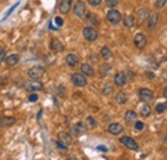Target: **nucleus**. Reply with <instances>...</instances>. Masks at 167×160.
Instances as JSON below:
<instances>
[{
    "label": "nucleus",
    "instance_id": "obj_1",
    "mask_svg": "<svg viewBox=\"0 0 167 160\" xmlns=\"http://www.w3.org/2000/svg\"><path fill=\"white\" fill-rule=\"evenodd\" d=\"M121 19H122V16L116 9H111L107 13V21L111 25H118L121 22Z\"/></svg>",
    "mask_w": 167,
    "mask_h": 160
},
{
    "label": "nucleus",
    "instance_id": "obj_2",
    "mask_svg": "<svg viewBox=\"0 0 167 160\" xmlns=\"http://www.w3.org/2000/svg\"><path fill=\"white\" fill-rule=\"evenodd\" d=\"M82 35L88 41H95L99 38V33L94 27H85L82 30Z\"/></svg>",
    "mask_w": 167,
    "mask_h": 160
},
{
    "label": "nucleus",
    "instance_id": "obj_3",
    "mask_svg": "<svg viewBox=\"0 0 167 160\" xmlns=\"http://www.w3.org/2000/svg\"><path fill=\"white\" fill-rule=\"evenodd\" d=\"M120 142H121L122 145L126 146L129 150H132V151H138V150H139V145L135 142V140H132L131 137H127V136L121 137V138H120Z\"/></svg>",
    "mask_w": 167,
    "mask_h": 160
},
{
    "label": "nucleus",
    "instance_id": "obj_4",
    "mask_svg": "<svg viewBox=\"0 0 167 160\" xmlns=\"http://www.w3.org/2000/svg\"><path fill=\"white\" fill-rule=\"evenodd\" d=\"M45 69L43 66H35V67H31L28 70V78H31L32 80H39L41 76L44 75Z\"/></svg>",
    "mask_w": 167,
    "mask_h": 160
},
{
    "label": "nucleus",
    "instance_id": "obj_5",
    "mask_svg": "<svg viewBox=\"0 0 167 160\" xmlns=\"http://www.w3.org/2000/svg\"><path fill=\"white\" fill-rule=\"evenodd\" d=\"M85 13H86V5L84 2L79 0V2L74 5V14L79 18H84L85 17Z\"/></svg>",
    "mask_w": 167,
    "mask_h": 160
},
{
    "label": "nucleus",
    "instance_id": "obj_6",
    "mask_svg": "<svg viewBox=\"0 0 167 160\" xmlns=\"http://www.w3.org/2000/svg\"><path fill=\"white\" fill-rule=\"evenodd\" d=\"M71 79H72V83H74L76 87H85L86 83H88L85 75H84L82 72H75L74 75L71 76Z\"/></svg>",
    "mask_w": 167,
    "mask_h": 160
},
{
    "label": "nucleus",
    "instance_id": "obj_7",
    "mask_svg": "<svg viewBox=\"0 0 167 160\" xmlns=\"http://www.w3.org/2000/svg\"><path fill=\"white\" fill-rule=\"evenodd\" d=\"M139 97H140V100H141L143 102H149V101H152V100L154 98V94H153V92H152L150 89L141 88V89L139 90Z\"/></svg>",
    "mask_w": 167,
    "mask_h": 160
},
{
    "label": "nucleus",
    "instance_id": "obj_8",
    "mask_svg": "<svg viewBox=\"0 0 167 160\" xmlns=\"http://www.w3.org/2000/svg\"><path fill=\"white\" fill-rule=\"evenodd\" d=\"M134 44H135V47H136V48L143 49L145 45H147V38H145V35L141 34V33L136 34V35H135V38H134Z\"/></svg>",
    "mask_w": 167,
    "mask_h": 160
},
{
    "label": "nucleus",
    "instance_id": "obj_9",
    "mask_svg": "<svg viewBox=\"0 0 167 160\" xmlns=\"http://www.w3.org/2000/svg\"><path fill=\"white\" fill-rule=\"evenodd\" d=\"M50 49L53 50L54 53H60V52L64 50V45H63V43H62L60 40L53 39L50 41Z\"/></svg>",
    "mask_w": 167,
    "mask_h": 160
},
{
    "label": "nucleus",
    "instance_id": "obj_10",
    "mask_svg": "<svg viewBox=\"0 0 167 160\" xmlns=\"http://www.w3.org/2000/svg\"><path fill=\"white\" fill-rule=\"evenodd\" d=\"M26 89L30 90V92H37V90H41L43 89V84L37 80H32L26 84Z\"/></svg>",
    "mask_w": 167,
    "mask_h": 160
},
{
    "label": "nucleus",
    "instance_id": "obj_11",
    "mask_svg": "<svg viewBox=\"0 0 167 160\" xmlns=\"http://www.w3.org/2000/svg\"><path fill=\"white\" fill-rule=\"evenodd\" d=\"M71 5H72V0H60L59 3V12L62 14H67L71 9Z\"/></svg>",
    "mask_w": 167,
    "mask_h": 160
},
{
    "label": "nucleus",
    "instance_id": "obj_12",
    "mask_svg": "<svg viewBox=\"0 0 167 160\" xmlns=\"http://www.w3.org/2000/svg\"><path fill=\"white\" fill-rule=\"evenodd\" d=\"M122 131H123V128H122V125L118 124V123H112V124L108 125V132H109L111 134H113V136H117V134L122 133Z\"/></svg>",
    "mask_w": 167,
    "mask_h": 160
},
{
    "label": "nucleus",
    "instance_id": "obj_13",
    "mask_svg": "<svg viewBox=\"0 0 167 160\" xmlns=\"http://www.w3.org/2000/svg\"><path fill=\"white\" fill-rule=\"evenodd\" d=\"M126 75H125L123 72H117L116 75H114V84L117 85V87H123L125 84H126Z\"/></svg>",
    "mask_w": 167,
    "mask_h": 160
},
{
    "label": "nucleus",
    "instance_id": "obj_14",
    "mask_svg": "<svg viewBox=\"0 0 167 160\" xmlns=\"http://www.w3.org/2000/svg\"><path fill=\"white\" fill-rule=\"evenodd\" d=\"M58 140H59L62 143H64L66 146H68V145L72 143V137H71L67 132H59V133H58Z\"/></svg>",
    "mask_w": 167,
    "mask_h": 160
},
{
    "label": "nucleus",
    "instance_id": "obj_15",
    "mask_svg": "<svg viewBox=\"0 0 167 160\" xmlns=\"http://www.w3.org/2000/svg\"><path fill=\"white\" fill-rule=\"evenodd\" d=\"M157 22H158V14L157 13L149 14V18H148V30L152 31L155 26H157Z\"/></svg>",
    "mask_w": 167,
    "mask_h": 160
},
{
    "label": "nucleus",
    "instance_id": "obj_16",
    "mask_svg": "<svg viewBox=\"0 0 167 160\" xmlns=\"http://www.w3.org/2000/svg\"><path fill=\"white\" fill-rule=\"evenodd\" d=\"M136 118H138V114L132 110H129L126 114H125V121H126V124H129V125L136 120Z\"/></svg>",
    "mask_w": 167,
    "mask_h": 160
},
{
    "label": "nucleus",
    "instance_id": "obj_17",
    "mask_svg": "<svg viewBox=\"0 0 167 160\" xmlns=\"http://www.w3.org/2000/svg\"><path fill=\"white\" fill-rule=\"evenodd\" d=\"M66 63L69 67H75V66H77V63H79V57L76 54H72V53H71V54H67Z\"/></svg>",
    "mask_w": 167,
    "mask_h": 160
},
{
    "label": "nucleus",
    "instance_id": "obj_18",
    "mask_svg": "<svg viewBox=\"0 0 167 160\" xmlns=\"http://www.w3.org/2000/svg\"><path fill=\"white\" fill-rule=\"evenodd\" d=\"M81 72L85 76H93L94 75V69L90 65H88V63H82L81 65Z\"/></svg>",
    "mask_w": 167,
    "mask_h": 160
},
{
    "label": "nucleus",
    "instance_id": "obj_19",
    "mask_svg": "<svg viewBox=\"0 0 167 160\" xmlns=\"http://www.w3.org/2000/svg\"><path fill=\"white\" fill-rule=\"evenodd\" d=\"M18 61H19V56H18V54H10V56H8L7 59H5L7 65H8L9 67L16 66L17 63H18Z\"/></svg>",
    "mask_w": 167,
    "mask_h": 160
},
{
    "label": "nucleus",
    "instance_id": "obj_20",
    "mask_svg": "<svg viewBox=\"0 0 167 160\" xmlns=\"http://www.w3.org/2000/svg\"><path fill=\"white\" fill-rule=\"evenodd\" d=\"M16 123L14 118H10V116H4V118L0 119V126H10Z\"/></svg>",
    "mask_w": 167,
    "mask_h": 160
},
{
    "label": "nucleus",
    "instance_id": "obj_21",
    "mask_svg": "<svg viewBox=\"0 0 167 160\" xmlns=\"http://www.w3.org/2000/svg\"><path fill=\"white\" fill-rule=\"evenodd\" d=\"M86 131V126H85V124L84 123H77L76 125H74L72 126V132H74L75 134H80V133H84Z\"/></svg>",
    "mask_w": 167,
    "mask_h": 160
},
{
    "label": "nucleus",
    "instance_id": "obj_22",
    "mask_svg": "<svg viewBox=\"0 0 167 160\" xmlns=\"http://www.w3.org/2000/svg\"><path fill=\"white\" fill-rule=\"evenodd\" d=\"M100 56H102L104 59H111V58H112V50H111L108 47H102V49H100Z\"/></svg>",
    "mask_w": 167,
    "mask_h": 160
},
{
    "label": "nucleus",
    "instance_id": "obj_23",
    "mask_svg": "<svg viewBox=\"0 0 167 160\" xmlns=\"http://www.w3.org/2000/svg\"><path fill=\"white\" fill-rule=\"evenodd\" d=\"M116 101H117V103H120V105L126 103V102H127V95H126V93L118 92L117 95H116Z\"/></svg>",
    "mask_w": 167,
    "mask_h": 160
},
{
    "label": "nucleus",
    "instance_id": "obj_24",
    "mask_svg": "<svg viewBox=\"0 0 167 160\" xmlns=\"http://www.w3.org/2000/svg\"><path fill=\"white\" fill-rule=\"evenodd\" d=\"M123 25L126 27H132L135 25V19H134V16H126L123 18Z\"/></svg>",
    "mask_w": 167,
    "mask_h": 160
},
{
    "label": "nucleus",
    "instance_id": "obj_25",
    "mask_svg": "<svg viewBox=\"0 0 167 160\" xmlns=\"http://www.w3.org/2000/svg\"><path fill=\"white\" fill-rule=\"evenodd\" d=\"M150 107H149V105H143L141 106V109H140V115L141 116H149L150 115Z\"/></svg>",
    "mask_w": 167,
    "mask_h": 160
},
{
    "label": "nucleus",
    "instance_id": "obj_26",
    "mask_svg": "<svg viewBox=\"0 0 167 160\" xmlns=\"http://www.w3.org/2000/svg\"><path fill=\"white\" fill-rule=\"evenodd\" d=\"M106 4H107V7L113 9V8H116L118 5V0H106Z\"/></svg>",
    "mask_w": 167,
    "mask_h": 160
},
{
    "label": "nucleus",
    "instance_id": "obj_27",
    "mask_svg": "<svg viewBox=\"0 0 167 160\" xmlns=\"http://www.w3.org/2000/svg\"><path fill=\"white\" fill-rule=\"evenodd\" d=\"M167 107V105L166 103H158L157 106H155V111H157L158 114H162Z\"/></svg>",
    "mask_w": 167,
    "mask_h": 160
},
{
    "label": "nucleus",
    "instance_id": "obj_28",
    "mask_svg": "<svg viewBox=\"0 0 167 160\" xmlns=\"http://www.w3.org/2000/svg\"><path fill=\"white\" fill-rule=\"evenodd\" d=\"M166 2H167V0H155L154 5H155V8H157V9H161V8H163V7H165Z\"/></svg>",
    "mask_w": 167,
    "mask_h": 160
},
{
    "label": "nucleus",
    "instance_id": "obj_29",
    "mask_svg": "<svg viewBox=\"0 0 167 160\" xmlns=\"http://www.w3.org/2000/svg\"><path fill=\"white\" fill-rule=\"evenodd\" d=\"M147 14H149V10H148V9H143V10H140V13H139L140 19H141V21L145 19V18H147Z\"/></svg>",
    "mask_w": 167,
    "mask_h": 160
},
{
    "label": "nucleus",
    "instance_id": "obj_30",
    "mask_svg": "<svg viewBox=\"0 0 167 160\" xmlns=\"http://www.w3.org/2000/svg\"><path fill=\"white\" fill-rule=\"evenodd\" d=\"M88 21H90V22H94V23H98V19L95 18V14H93V13H89L88 17H86Z\"/></svg>",
    "mask_w": 167,
    "mask_h": 160
},
{
    "label": "nucleus",
    "instance_id": "obj_31",
    "mask_svg": "<svg viewBox=\"0 0 167 160\" xmlns=\"http://www.w3.org/2000/svg\"><path fill=\"white\" fill-rule=\"evenodd\" d=\"M135 129H136V131H143L144 129L143 121H135Z\"/></svg>",
    "mask_w": 167,
    "mask_h": 160
},
{
    "label": "nucleus",
    "instance_id": "obj_32",
    "mask_svg": "<svg viewBox=\"0 0 167 160\" xmlns=\"http://www.w3.org/2000/svg\"><path fill=\"white\" fill-rule=\"evenodd\" d=\"M55 146H57L58 148H60V150H63V151L67 150V146H66L64 143H62L60 141H57V142H55Z\"/></svg>",
    "mask_w": 167,
    "mask_h": 160
},
{
    "label": "nucleus",
    "instance_id": "obj_33",
    "mask_svg": "<svg viewBox=\"0 0 167 160\" xmlns=\"http://www.w3.org/2000/svg\"><path fill=\"white\" fill-rule=\"evenodd\" d=\"M88 2H89V4L91 7H98L102 3V0H88Z\"/></svg>",
    "mask_w": 167,
    "mask_h": 160
},
{
    "label": "nucleus",
    "instance_id": "obj_34",
    "mask_svg": "<svg viewBox=\"0 0 167 160\" xmlns=\"http://www.w3.org/2000/svg\"><path fill=\"white\" fill-rule=\"evenodd\" d=\"M5 54H7V49H0V63L5 59Z\"/></svg>",
    "mask_w": 167,
    "mask_h": 160
},
{
    "label": "nucleus",
    "instance_id": "obj_35",
    "mask_svg": "<svg viewBox=\"0 0 167 160\" xmlns=\"http://www.w3.org/2000/svg\"><path fill=\"white\" fill-rule=\"evenodd\" d=\"M37 100H39V97H37L36 93H32V94H31L30 97H28V101H30V102H36Z\"/></svg>",
    "mask_w": 167,
    "mask_h": 160
},
{
    "label": "nucleus",
    "instance_id": "obj_36",
    "mask_svg": "<svg viewBox=\"0 0 167 160\" xmlns=\"http://www.w3.org/2000/svg\"><path fill=\"white\" fill-rule=\"evenodd\" d=\"M103 93L104 94H111L112 93V87H111V85H106L104 89H103Z\"/></svg>",
    "mask_w": 167,
    "mask_h": 160
},
{
    "label": "nucleus",
    "instance_id": "obj_37",
    "mask_svg": "<svg viewBox=\"0 0 167 160\" xmlns=\"http://www.w3.org/2000/svg\"><path fill=\"white\" fill-rule=\"evenodd\" d=\"M88 123H89L90 126H95L97 125L95 120H94V118H91V116H89V118H88Z\"/></svg>",
    "mask_w": 167,
    "mask_h": 160
},
{
    "label": "nucleus",
    "instance_id": "obj_38",
    "mask_svg": "<svg viewBox=\"0 0 167 160\" xmlns=\"http://www.w3.org/2000/svg\"><path fill=\"white\" fill-rule=\"evenodd\" d=\"M145 76H147L149 80H153L154 79V74L150 72V71H147V72H145Z\"/></svg>",
    "mask_w": 167,
    "mask_h": 160
},
{
    "label": "nucleus",
    "instance_id": "obj_39",
    "mask_svg": "<svg viewBox=\"0 0 167 160\" xmlns=\"http://www.w3.org/2000/svg\"><path fill=\"white\" fill-rule=\"evenodd\" d=\"M54 21H55V23H57L58 26H62V25H63V19H62L60 17H57Z\"/></svg>",
    "mask_w": 167,
    "mask_h": 160
},
{
    "label": "nucleus",
    "instance_id": "obj_40",
    "mask_svg": "<svg viewBox=\"0 0 167 160\" xmlns=\"http://www.w3.org/2000/svg\"><path fill=\"white\" fill-rule=\"evenodd\" d=\"M97 150H99V151H103V152H106V151H108V150H107V148H106V147H104V146H98V147H97Z\"/></svg>",
    "mask_w": 167,
    "mask_h": 160
},
{
    "label": "nucleus",
    "instance_id": "obj_41",
    "mask_svg": "<svg viewBox=\"0 0 167 160\" xmlns=\"http://www.w3.org/2000/svg\"><path fill=\"white\" fill-rule=\"evenodd\" d=\"M163 95L167 98V87H166V88H165V90H163Z\"/></svg>",
    "mask_w": 167,
    "mask_h": 160
},
{
    "label": "nucleus",
    "instance_id": "obj_42",
    "mask_svg": "<svg viewBox=\"0 0 167 160\" xmlns=\"http://www.w3.org/2000/svg\"><path fill=\"white\" fill-rule=\"evenodd\" d=\"M163 142H165V143H167V133H166V134H165V137H163Z\"/></svg>",
    "mask_w": 167,
    "mask_h": 160
}]
</instances>
